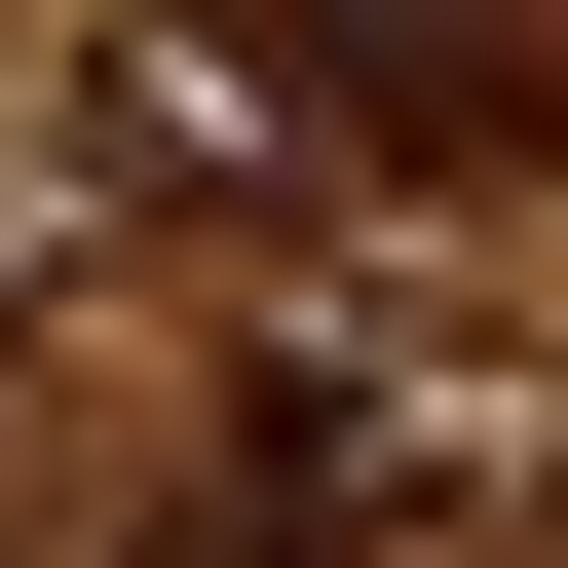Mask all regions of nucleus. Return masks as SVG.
I'll return each instance as SVG.
<instances>
[{"label":"nucleus","mask_w":568,"mask_h":568,"mask_svg":"<svg viewBox=\"0 0 568 568\" xmlns=\"http://www.w3.org/2000/svg\"><path fill=\"white\" fill-rule=\"evenodd\" d=\"M342 190H530V0H227Z\"/></svg>","instance_id":"1"},{"label":"nucleus","mask_w":568,"mask_h":568,"mask_svg":"<svg viewBox=\"0 0 568 568\" xmlns=\"http://www.w3.org/2000/svg\"><path fill=\"white\" fill-rule=\"evenodd\" d=\"M39 568H455V493H417L342 379H227V493H152V530H39Z\"/></svg>","instance_id":"2"},{"label":"nucleus","mask_w":568,"mask_h":568,"mask_svg":"<svg viewBox=\"0 0 568 568\" xmlns=\"http://www.w3.org/2000/svg\"><path fill=\"white\" fill-rule=\"evenodd\" d=\"M77 190H114V227H304L342 152L265 114V39H227V0H190V39H114V77H77Z\"/></svg>","instance_id":"3"}]
</instances>
